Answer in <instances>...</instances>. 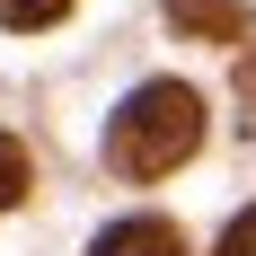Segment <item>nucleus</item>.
<instances>
[{
    "mask_svg": "<svg viewBox=\"0 0 256 256\" xmlns=\"http://www.w3.org/2000/svg\"><path fill=\"white\" fill-rule=\"evenodd\" d=\"M204 142V98L186 88V80H150V88H132L115 106V124H106V168L115 177H168L177 159H194Z\"/></svg>",
    "mask_w": 256,
    "mask_h": 256,
    "instance_id": "1",
    "label": "nucleus"
},
{
    "mask_svg": "<svg viewBox=\"0 0 256 256\" xmlns=\"http://www.w3.org/2000/svg\"><path fill=\"white\" fill-rule=\"evenodd\" d=\"M88 256H194L186 248L177 221H159V212H132V221H115V230H98V248Z\"/></svg>",
    "mask_w": 256,
    "mask_h": 256,
    "instance_id": "2",
    "label": "nucleus"
},
{
    "mask_svg": "<svg viewBox=\"0 0 256 256\" xmlns=\"http://www.w3.org/2000/svg\"><path fill=\"white\" fill-rule=\"evenodd\" d=\"M177 36H204V44H238L248 36V0H168Z\"/></svg>",
    "mask_w": 256,
    "mask_h": 256,
    "instance_id": "3",
    "label": "nucleus"
},
{
    "mask_svg": "<svg viewBox=\"0 0 256 256\" xmlns=\"http://www.w3.org/2000/svg\"><path fill=\"white\" fill-rule=\"evenodd\" d=\"M26 186H36V168H26V142H18V132H0V212L18 204Z\"/></svg>",
    "mask_w": 256,
    "mask_h": 256,
    "instance_id": "4",
    "label": "nucleus"
},
{
    "mask_svg": "<svg viewBox=\"0 0 256 256\" xmlns=\"http://www.w3.org/2000/svg\"><path fill=\"white\" fill-rule=\"evenodd\" d=\"M71 18V0H0V26H18V36H36V26H62Z\"/></svg>",
    "mask_w": 256,
    "mask_h": 256,
    "instance_id": "5",
    "label": "nucleus"
},
{
    "mask_svg": "<svg viewBox=\"0 0 256 256\" xmlns=\"http://www.w3.org/2000/svg\"><path fill=\"white\" fill-rule=\"evenodd\" d=\"M221 256H256V204H248V212H238L230 230H221Z\"/></svg>",
    "mask_w": 256,
    "mask_h": 256,
    "instance_id": "6",
    "label": "nucleus"
},
{
    "mask_svg": "<svg viewBox=\"0 0 256 256\" xmlns=\"http://www.w3.org/2000/svg\"><path fill=\"white\" fill-rule=\"evenodd\" d=\"M238 106H248V124H256V44L238 53Z\"/></svg>",
    "mask_w": 256,
    "mask_h": 256,
    "instance_id": "7",
    "label": "nucleus"
}]
</instances>
